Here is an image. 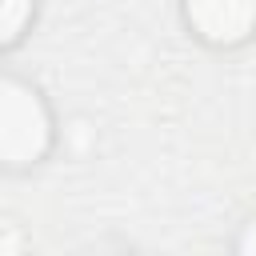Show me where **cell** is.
Instances as JSON below:
<instances>
[{"mask_svg": "<svg viewBox=\"0 0 256 256\" xmlns=\"http://www.w3.org/2000/svg\"><path fill=\"white\" fill-rule=\"evenodd\" d=\"M184 12L212 44H236L256 28V0H184Z\"/></svg>", "mask_w": 256, "mask_h": 256, "instance_id": "obj_2", "label": "cell"}, {"mask_svg": "<svg viewBox=\"0 0 256 256\" xmlns=\"http://www.w3.org/2000/svg\"><path fill=\"white\" fill-rule=\"evenodd\" d=\"M48 144L52 120L44 100L20 80H0V164H32Z\"/></svg>", "mask_w": 256, "mask_h": 256, "instance_id": "obj_1", "label": "cell"}, {"mask_svg": "<svg viewBox=\"0 0 256 256\" xmlns=\"http://www.w3.org/2000/svg\"><path fill=\"white\" fill-rule=\"evenodd\" d=\"M32 20V0H0V48L12 44Z\"/></svg>", "mask_w": 256, "mask_h": 256, "instance_id": "obj_3", "label": "cell"}, {"mask_svg": "<svg viewBox=\"0 0 256 256\" xmlns=\"http://www.w3.org/2000/svg\"><path fill=\"white\" fill-rule=\"evenodd\" d=\"M240 252H256V224H248V232L240 236Z\"/></svg>", "mask_w": 256, "mask_h": 256, "instance_id": "obj_4", "label": "cell"}]
</instances>
